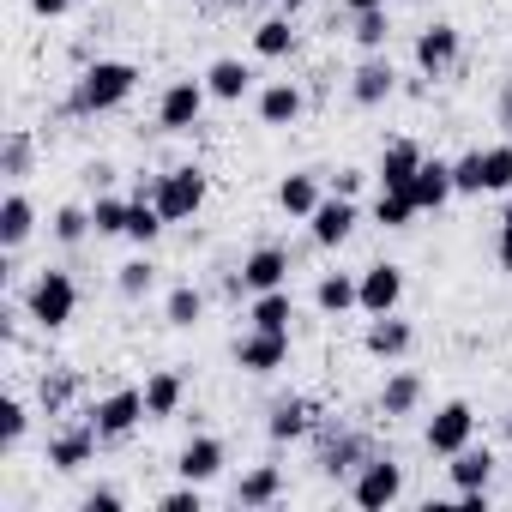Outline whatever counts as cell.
<instances>
[{
    "label": "cell",
    "instance_id": "6da1fadb",
    "mask_svg": "<svg viewBox=\"0 0 512 512\" xmlns=\"http://www.w3.org/2000/svg\"><path fill=\"white\" fill-rule=\"evenodd\" d=\"M139 85V67L133 61H91L79 79H73V97H67V115H109L133 97Z\"/></svg>",
    "mask_w": 512,
    "mask_h": 512
},
{
    "label": "cell",
    "instance_id": "7a4b0ae2",
    "mask_svg": "<svg viewBox=\"0 0 512 512\" xmlns=\"http://www.w3.org/2000/svg\"><path fill=\"white\" fill-rule=\"evenodd\" d=\"M25 314H31L43 332H61V326L79 314V284H73L67 272H55V266H49V272H37V278H31V290H25Z\"/></svg>",
    "mask_w": 512,
    "mask_h": 512
},
{
    "label": "cell",
    "instance_id": "3957f363",
    "mask_svg": "<svg viewBox=\"0 0 512 512\" xmlns=\"http://www.w3.org/2000/svg\"><path fill=\"white\" fill-rule=\"evenodd\" d=\"M205 193H211V175H205L199 163H181V169L157 175V187H151V205H157L169 223H187V217H199Z\"/></svg>",
    "mask_w": 512,
    "mask_h": 512
},
{
    "label": "cell",
    "instance_id": "277c9868",
    "mask_svg": "<svg viewBox=\"0 0 512 512\" xmlns=\"http://www.w3.org/2000/svg\"><path fill=\"white\" fill-rule=\"evenodd\" d=\"M350 500H356L362 512H386V506H398V500H404V464L374 452V458L350 476Z\"/></svg>",
    "mask_w": 512,
    "mask_h": 512
},
{
    "label": "cell",
    "instance_id": "5b68a950",
    "mask_svg": "<svg viewBox=\"0 0 512 512\" xmlns=\"http://www.w3.org/2000/svg\"><path fill=\"white\" fill-rule=\"evenodd\" d=\"M91 422H97L103 440H127L139 422H151V410H145V386H121V392L97 398V404H91Z\"/></svg>",
    "mask_w": 512,
    "mask_h": 512
},
{
    "label": "cell",
    "instance_id": "8992f818",
    "mask_svg": "<svg viewBox=\"0 0 512 512\" xmlns=\"http://www.w3.org/2000/svg\"><path fill=\"white\" fill-rule=\"evenodd\" d=\"M422 440H428V452H434V458H452V452H464V446L476 440V410H470L464 398H452V404H440V410L428 416V428H422Z\"/></svg>",
    "mask_w": 512,
    "mask_h": 512
},
{
    "label": "cell",
    "instance_id": "52a82bcc",
    "mask_svg": "<svg viewBox=\"0 0 512 512\" xmlns=\"http://www.w3.org/2000/svg\"><path fill=\"white\" fill-rule=\"evenodd\" d=\"M235 368L253 374V380L290 368V332H253V326H247V332L235 338Z\"/></svg>",
    "mask_w": 512,
    "mask_h": 512
},
{
    "label": "cell",
    "instance_id": "ba28073f",
    "mask_svg": "<svg viewBox=\"0 0 512 512\" xmlns=\"http://www.w3.org/2000/svg\"><path fill=\"white\" fill-rule=\"evenodd\" d=\"M205 103H211L205 79H175V85H163V97H157V127H163V133H187V127H199Z\"/></svg>",
    "mask_w": 512,
    "mask_h": 512
},
{
    "label": "cell",
    "instance_id": "9c48e42d",
    "mask_svg": "<svg viewBox=\"0 0 512 512\" xmlns=\"http://www.w3.org/2000/svg\"><path fill=\"white\" fill-rule=\"evenodd\" d=\"M458 55H464V37H458V25L434 19V25H422V31H416V73H422V79H440V73H452V67H458Z\"/></svg>",
    "mask_w": 512,
    "mask_h": 512
},
{
    "label": "cell",
    "instance_id": "30bf717a",
    "mask_svg": "<svg viewBox=\"0 0 512 512\" xmlns=\"http://www.w3.org/2000/svg\"><path fill=\"white\" fill-rule=\"evenodd\" d=\"M368 458H374V446H368L356 428H320V452H314V464H320L326 476H356Z\"/></svg>",
    "mask_w": 512,
    "mask_h": 512
},
{
    "label": "cell",
    "instance_id": "8fae6325",
    "mask_svg": "<svg viewBox=\"0 0 512 512\" xmlns=\"http://www.w3.org/2000/svg\"><path fill=\"white\" fill-rule=\"evenodd\" d=\"M356 223H362L356 199L332 193V199H320V205H314V217H308V235H314V247H344V241L356 235Z\"/></svg>",
    "mask_w": 512,
    "mask_h": 512
},
{
    "label": "cell",
    "instance_id": "7c38bea8",
    "mask_svg": "<svg viewBox=\"0 0 512 512\" xmlns=\"http://www.w3.org/2000/svg\"><path fill=\"white\" fill-rule=\"evenodd\" d=\"M398 97V67L386 61V55H368L356 73H350V103L356 109H380V103H392Z\"/></svg>",
    "mask_w": 512,
    "mask_h": 512
},
{
    "label": "cell",
    "instance_id": "4fadbf2b",
    "mask_svg": "<svg viewBox=\"0 0 512 512\" xmlns=\"http://www.w3.org/2000/svg\"><path fill=\"white\" fill-rule=\"evenodd\" d=\"M223 464H229V446L217 440V434H193L181 452H175V470H181V482H217L223 476Z\"/></svg>",
    "mask_w": 512,
    "mask_h": 512
},
{
    "label": "cell",
    "instance_id": "5bb4252c",
    "mask_svg": "<svg viewBox=\"0 0 512 512\" xmlns=\"http://www.w3.org/2000/svg\"><path fill=\"white\" fill-rule=\"evenodd\" d=\"M97 446H103V434H97V422L85 416L79 428H61V434L49 440V464H55L61 476H73V470H85V464L97 458Z\"/></svg>",
    "mask_w": 512,
    "mask_h": 512
},
{
    "label": "cell",
    "instance_id": "9a60e30c",
    "mask_svg": "<svg viewBox=\"0 0 512 512\" xmlns=\"http://www.w3.org/2000/svg\"><path fill=\"white\" fill-rule=\"evenodd\" d=\"M416 169H422V145H416V139H392V145L380 151V163H374V181H380L386 193H410Z\"/></svg>",
    "mask_w": 512,
    "mask_h": 512
},
{
    "label": "cell",
    "instance_id": "2e32d148",
    "mask_svg": "<svg viewBox=\"0 0 512 512\" xmlns=\"http://www.w3.org/2000/svg\"><path fill=\"white\" fill-rule=\"evenodd\" d=\"M398 302H404V266H368L362 272V314L374 320V314H398Z\"/></svg>",
    "mask_w": 512,
    "mask_h": 512
},
{
    "label": "cell",
    "instance_id": "e0dca14e",
    "mask_svg": "<svg viewBox=\"0 0 512 512\" xmlns=\"http://www.w3.org/2000/svg\"><path fill=\"white\" fill-rule=\"evenodd\" d=\"M410 344H416V326H410V320H398V314H374V320H368V332H362V350H368V356H380V362L410 356Z\"/></svg>",
    "mask_w": 512,
    "mask_h": 512
},
{
    "label": "cell",
    "instance_id": "ac0fdd59",
    "mask_svg": "<svg viewBox=\"0 0 512 512\" xmlns=\"http://www.w3.org/2000/svg\"><path fill=\"white\" fill-rule=\"evenodd\" d=\"M241 284H247V296L284 290V284H290V253H284V247H253L247 260H241Z\"/></svg>",
    "mask_w": 512,
    "mask_h": 512
},
{
    "label": "cell",
    "instance_id": "d6986e66",
    "mask_svg": "<svg viewBox=\"0 0 512 512\" xmlns=\"http://www.w3.org/2000/svg\"><path fill=\"white\" fill-rule=\"evenodd\" d=\"M253 109H260V121H266V127H296V121H302V109H308V97H302V85L272 79L260 97H253Z\"/></svg>",
    "mask_w": 512,
    "mask_h": 512
},
{
    "label": "cell",
    "instance_id": "ffe728a7",
    "mask_svg": "<svg viewBox=\"0 0 512 512\" xmlns=\"http://www.w3.org/2000/svg\"><path fill=\"white\" fill-rule=\"evenodd\" d=\"M452 193H458V181H452V163H446V157H422V169H416V181H410V199H416V211H440Z\"/></svg>",
    "mask_w": 512,
    "mask_h": 512
},
{
    "label": "cell",
    "instance_id": "44dd1931",
    "mask_svg": "<svg viewBox=\"0 0 512 512\" xmlns=\"http://www.w3.org/2000/svg\"><path fill=\"white\" fill-rule=\"evenodd\" d=\"M422 398H428L422 374H416V368H398V374H386V386H380V416H386V422L416 416V410H422Z\"/></svg>",
    "mask_w": 512,
    "mask_h": 512
},
{
    "label": "cell",
    "instance_id": "7402d4cb",
    "mask_svg": "<svg viewBox=\"0 0 512 512\" xmlns=\"http://www.w3.org/2000/svg\"><path fill=\"white\" fill-rule=\"evenodd\" d=\"M205 91H211V103H241L253 91V67L235 61V55H223V61L205 67Z\"/></svg>",
    "mask_w": 512,
    "mask_h": 512
},
{
    "label": "cell",
    "instance_id": "603a6c76",
    "mask_svg": "<svg viewBox=\"0 0 512 512\" xmlns=\"http://www.w3.org/2000/svg\"><path fill=\"white\" fill-rule=\"evenodd\" d=\"M356 302H362V272H326V278L314 284V308H320L326 320L350 314Z\"/></svg>",
    "mask_w": 512,
    "mask_h": 512
},
{
    "label": "cell",
    "instance_id": "cb8c5ba5",
    "mask_svg": "<svg viewBox=\"0 0 512 512\" xmlns=\"http://www.w3.org/2000/svg\"><path fill=\"white\" fill-rule=\"evenodd\" d=\"M31 229H37V205L25 193H7V199H0V247L19 253L31 241Z\"/></svg>",
    "mask_w": 512,
    "mask_h": 512
},
{
    "label": "cell",
    "instance_id": "d4e9b609",
    "mask_svg": "<svg viewBox=\"0 0 512 512\" xmlns=\"http://www.w3.org/2000/svg\"><path fill=\"white\" fill-rule=\"evenodd\" d=\"M290 320H296L290 290H260V296L247 302V326L253 332H290Z\"/></svg>",
    "mask_w": 512,
    "mask_h": 512
},
{
    "label": "cell",
    "instance_id": "484cf974",
    "mask_svg": "<svg viewBox=\"0 0 512 512\" xmlns=\"http://www.w3.org/2000/svg\"><path fill=\"white\" fill-rule=\"evenodd\" d=\"M266 434L284 446V440H302V434H314V404L308 398H278L272 404V416H266Z\"/></svg>",
    "mask_w": 512,
    "mask_h": 512
},
{
    "label": "cell",
    "instance_id": "4316f807",
    "mask_svg": "<svg viewBox=\"0 0 512 512\" xmlns=\"http://www.w3.org/2000/svg\"><path fill=\"white\" fill-rule=\"evenodd\" d=\"M326 193H320V175H308V169H296V175H284L278 181V211H290V217H314V205H320Z\"/></svg>",
    "mask_w": 512,
    "mask_h": 512
},
{
    "label": "cell",
    "instance_id": "83f0119b",
    "mask_svg": "<svg viewBox=\"0 0 512 512\" xmlns=\"http://www.w3.org/2000/svg\"><path fill=\"white\" fill-rule=\"evenodd\" d=\"M446 476H452V488H458V494L488 488V476H494V452H488V446H464V452H452Z\"/></svg>",
    "mask_w": 512,
    "mask_h": 512
},
{
    "label": "cell",
    "instance_id": "f1b7e54d",
    "mask_svg": "<svg viewBox=\"0 0 512 512\" xmlns=\"http://www.w3.org/2000/svg\"><path fill=\"white\" fill-rule=\"evenodd\" d=\"M284 494V470L278 464H253L241 482H235V506H272Z\"/></svg>",
    "mask_w": 512,
    "mask_h": 512
},
{
    "label": "cell",
    "instance_id": "f546056e",
    "mask_svg": "<svg viewBox=\"0 0 512 512\" xmlns=\"http://www.w3.org/2000/svg\"><path fill=\"white\" fill-rule=\"evenodd\" d=\"M181 398H187V386H181L175 368H157V374L145 380V410H151V422H169V416L181 410Z\"/></svg>",
    "mask_w": 512,
    "mask_h": 512
},
{
    "label": "cell",
    "instance_id": "4dcf8cb0",
    "mask_svg": "<svg viewBox=\"0 0 512 512\" xmlns=\"http://www.w3.org/2000/svg\"><path fill=\"white\" fill-rule=\"evenodd\" d=\"M253 55H260V61L296 55V25H290V13H284V19H266L260 31H253Z\"/></svg>",
    "mask_w": 512,
    "mask_h": 512
},
{
    "label": "cell",
    "instance_id": "1f68e13d",
    "mask_svg": "<svg viewBox=\"0 0 512 512\" xmlns=\"http://www.w3.org/2000/svg\"><path fill=\"white\" fill-rule=\"evenodd\" d=\"M163 320H169L175 332H193V326L205 320V296H199L193 284H175V290H169V302H163Z\"/></svg>",
    "mask_w": 512,
    "mask_h": 512
},
{
    "label": "cell",
    "instance_id": "d6a6232c",
    "mask_svg": "<svg viewBox=\"0 0 512 512\" xmlns=\"http://www.w3.org/2000/svg\"><path fill=\"white\" fill-rule=\"evenodd\" d=\"M73 392H79V374H73V368H49V374L37 380V404H43V416H61V410L73 404Z\"/></svg>",
    "mask_w": 512,
    "mask_h": 512
},
{
    "label": "cell",
    "instance_id": "836d02e7",
    "mask_svg": "<svg viewBox=\"0 0 512 512\" xmlns=\"http://www.w3.org/2000/svg\"><path fill=\"white\" fill-rule=\"evenodd\" d=\"M115 290H121L127 302H145V296L157 290V266H151V253H139V260L115 266Z\"/></svg>",
    "mask_w": 512,
    "mask_h": 512
},
{
    "label": "cell",
    "instance_id": "e575fe53",
    "mask_svg": "<svg viewBox=\"0 0 512 512\" xmlns=\"http://www.w3.org/2000/svg\"><path fill=\"white\" fill-rule=\"evenodd\" d=\"M31 157H37V145H31L25 127H13L7 139H0V175H7V181H25L31 175Z\"/></svg>",
    "mask_w": 512,
    "mask_h": 512
},
{
    "label": "cell",
    "instance_id": "d590c367",
    "mask_svg": "<svg viewBox=\"0 0 512 512\" xmlns=\"http://www.w3.org/2000/svg\"><path fill=\"white\" fill-rule=\"evenodd\" d=\"M482 193H512V139L482 145Z\"/></svg>",
    "mask_w": 512,
    "mask_h": 512
},
{
    "label": "cell",
    "instance_id": "8d00e7d4",
    "mask_svg": "<svg viewBox=\"0 0 512 512\" xmlns=\"http://www.w3.org/2000/svg\"><path fill=\"white\" fill-rule=\"evenodd\" d=\"M169 229V217L151 205V199H133V211H127V241H139V247H151L157 235Z\"/></svg>",
    "mask_w": 512,
    "mask_h": 512
},
{
    "label": "cell",
    "instance_id": "74e56055",
    "mask_svg": "<svg viewBox=\"0 0 512 512\" xmlns=\"http://www.w3.org/2000/svg\"><path fill=\"white\" fill-rule=\"evenodd\" d=\"M356 49L362 55H380L386 49V37H392V19H386V7H374V13H356Z\"/></svg>",
    "mask_w": 512,
    "mask_h": 512
},
{
    "label": "cell",
    "instance_id": "f35d334b",
    "mask_svg": "<svg viewBox=\"0 0 512 512\" xmlns=\"http://www.w3.org/2000/svg\"><path fill=\"white\" fill-rule=\"evenodd\" d=\"M410 217H422V211H416V199H410V193H386V187H380V199H374V223H380V229H410Z\"/></svg>",
    "mask_w": 512,
    "mask_h": 512
},
{
    "label": "cell",
    "instance_id": "ab89813d",
    "mask_svg": "<svg viewBox=\"0 0 512 512\" xmlns=\"http://www.w3.org/2000/svg\"><path fill=\"white\" fill-rule=\"evenodd\" d=\"M127 211H133V199L103 193V199L91 205V229H97V235H127Z\"/></svg>",
    "mask_w": 512,
    "mask_h": 512
},
{
    "label": "cell",
    "instance_id": "60d3db41",
    "mask_svg": "<svg viewBox=\"0 0 512 512\" xmlns=\"http://www.w3.org/2000/svg\"><path fill=\"white\" fill-rule=\"evenodd\" d=\"M49 229H55V241H61V247H79L85 235H97V229H91V211H85V205H61Z\"/></svg>",
    "mask_w": 512,
    "mask_h": 512
},
{
    "label": "cell",
    "instance_id": "b9f144b4",
    "mask_svg": "<svg viewBox=\"0 0 512 512\" xmlns=\"http://www.w3.org/2000/svg\"><path fill=\"white\" fill-rule=\"evenodd\" d=\"M25 428H31V410L19 398H0V452H13L25 440Z\"/></svg>",
    "mask_w": 512,
    "mask_h": 512
},
{
    "label": "cell",
    "instance_id": "7bdbcfd3",
    "mask_svg": "<svg viewBox=\"0 0 512 512\" xmlns=\"http://www.w3.org/2000/svg\"><path fill=\"white\" fill-rule=\"evenodd\" d=\"M452 181H458V193H482V145L452 163Z\"/></svg>",
    "mask_w": 512,
    "mask_h": 512
},
{
    "label": "cell",
    "instance_id": "ee69618b",
    "mask_svg": "<svg viewBox=\"0 0 512 512\" xmlns=\"http://www.w3.org/2000/svg\"><path fill=\"white\" fill-rule=\"evenodd\" d=\"M157 506H163V512H199V506H205V494H199V482H181V488H169Z\"/></svg>",
    "mask_w": 512,
    "mask_h": 512
},
{
    "label": "cell",
    "instance_id": "f6af8a7d",
    "mask_svg": "<svg viewBox=\"0 0 512 512\" xmlns=\"http://www.w3.org/2000/svg\"><path fill=\"white\" fill-rule=\"evenodd\" d=\"M79 506H85V512H121V506H127V500H121V494H115V488H91V494H85V500H79Z\"/></svg>",
    "mask_w": 512,
    "mask_h": 512
},
{
    "label": "cell",
    "instance_id": "bcb514c9",
    "mask_svg": "<svg viewBox=\"0 0 512 512\" xmlns=\"http://www.w3.org/2000/svg\"><path fill=\"white\" fill-rule=\"evenodd\" d=\"M494 260H500V272H512V205H506V217H500V241H494Z\"/></svg>",
    "mask_w": 512,
    "mask_h": 512
},
{
    "label": "cell",
    "instance_id": "7dc6e473",
    "mask_svg": "<svg viewBox=\"0 0 512 512\" xmlns=\"http://www.w3.org/2000/svg\"><path fill=\"white\" fill-rule=\"evenodd\" d=\"M362 181H368V169H338V175H332V193L356 199V193H362Z\"/></svg>",
    "mask_w": 512,
    "mask_h": 512
},
{
    "label": "cell",
    "instance_id": "c3c4849f",
    "mask_svg": "<svg viewBox=\"0 0 512 512\" xmlns=\"http://www.w3.org/2000/svg\"><path fill=\"white\" fill-rule=\"evenodd\" d=\"M85 181H91V187H115V163H103V157L85 163Z\"/></svg>",
    "mask_w": 512,
    "mask_h": 512
},
{
    "label": "cell",
    "instance_id": "681fc988",
    "mask_svg": "<svg viewBox=\"0 0 512 512\" xmlns=\"http://www.w3.org/2000/svg\"><path fill=\"white\" fill-rule=\"evenodd\" d=\"M494 115H500V133L512 139V79L500 85V103H494Z\"/></svg>",
    "mask_w": 512,
    "mask_h": 512
},
{
    "label": "cell",
    "instance_id": "f907efd6",
    "mask_svg": "<svg viewBox=\"0 0 512 512\" xmlns=\"http://www.w3.org/2000/svg\"><path fill=\"white\" fill-rule=\"evenodd\" d=\"M67 7H73V0H31L37 19H67Z\"/></svg>",
    "mask_w": 512,
    "mask_h": 512
},
{
    "label": "cell",
    "instance_id": "816d5d0a",
    "mask_svg": "<svg viewBox=\"0 0 512 512\" xmlns=\"http://www.w3.org/2000/svg\"><path fill=\"white\" fill-rule=\"evenodd\" d=\"M350 13H374V7H392V0H344Z\"/></svg>",
    "mask_w": 512,
    "mask_h": 512
},
{
    "label": "cell",
    "instance_id": "f5cc1de1",
    "mask_svg": "<svg viewBox=\"0 0 512 512\" xmlns=\"http://www.w3.org/2000/svg\"><path fill=\"white\" fill-rule=\"evenodd\" d=\"M506 446H512V416H506Z\"/></svg>",
    "mask_w": 512,
    "mask_h": 512
},
{
    "label": "cell",
    "instance_id": "db71d44e",
    "mask_svg": "<svg viewBox=\"0 0 512 512\" xmlns=\"http://www.w3.org/2000/svg\"><path fill=\"white\" fill-rule=\"evenodd\" d=\"M247 7H260V0H247Z\"/></svg>",
    "mask_w": 512,
    "mask_h": 512
}]
</instances>
